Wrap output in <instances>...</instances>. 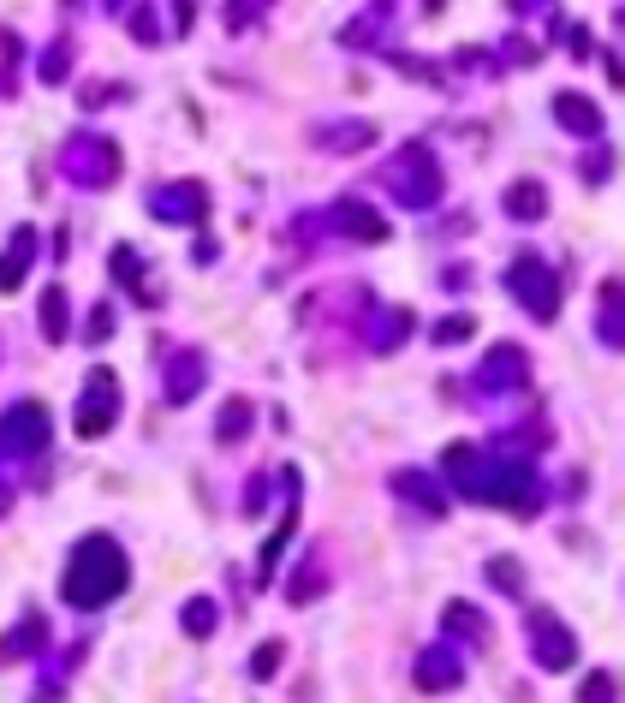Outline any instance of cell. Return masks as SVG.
<instances>
[{
  "label": "cell",
  "mask_w": 625,
  "mask_h": 703,
  "mask_svg": "<svg viewBox=\"0 0 625 703\" xmlns=\"http://www.w3.org/2000/svg\"><path fill=\"white\" fill-rule=\"evenodd\" d=\"M42 335L48 340H66V287H48L42 292Z\"/></svg>",
  "instance_id": "ffe728a7"
},
{
  "label": "cell",
  "mask_w": 625,
  "mask_h": 703,
  "mask_svg": "<svg viewBox=\"0 0 625 703\" xmlns=\"http://www.w3.org/2000/svg\"><path fill=\"white\" fill-rule=\"evenodd\" d=\"M525 364H530V357L518 352V347H494V352H489V364L477 369V388H482V393L525 388Z\"/></svg>",
  "instance_id": "8fae6325"
},
{
  "label": "cell",
  "mask_w": 625,
  "mask_h": 703,
  "mask_svg": "<svg viewBox=\"0 0 625 703\" xmlns=\"http://www.w3.org/2000/svg\"><path fill=\"white\" fill-rule=\"evenodd\" d=\"M458 680H465V662H458V650L436 644V650H424V656H417V692H453Z\"/></svg>",
  "instance_id": "30bf717a"
},
{
  "label": "cell",
  "mask_w": 625,
  "mask_h": 703,
  "mask_svg": "<svg viewBox=\"0 0 625 703\" xmlns=\"http://www.w3.org/2000/svg\"><path fill=\"white\" fill-rule=\"evenodd\" d=\"M280 656H286V644H280V638H274V644H262L257 656H250V680H268V674L280 668Z\"/></svg>",
  "instance_id": "484cf974"
},
{
  "label": "cell",
  "mask_w": 625,
  "mask_h": 703,
  "mask_svg": "<svg viewBox=\"0 0 625 703\" xmlns=\"http://www.w3.org/2000/svg\"><path fill=\"white\" fill-rule=\"evenodd\" d=\"M42 638H48L42 615H24L19 632H7V638H0V662H24V656H36V650H42Z\"/></svg>",
  "instance_id": "9a60e30c"
},
{
  "label": "cell",
  "mask_w": 625,
  "mask_h": 703,
  "mask_svg": "<svg viewBox=\"0 0 625 703\" xmlns=\"http://www.w3.org/2000/svg\"><path fill=\"white\" fill-rule=\"evenodd\" d=\"M506 292L525 304L536 323H554V311H560V268H548L542 257H518L513 268H506Z\"/></svg>",
  "instance_id": "3957f363"
},
{
  "label": "cell",
  "mask_w": 625,
  "mask_h": 703,
  "mask_svg": "<svg viewBox=\"0 0 625 703\" xmlns=\"http://www.w3.org/2000/svg\"><path fill=\"white\" fill-rule=\"evenodd\" d=\"M66 173L78 179V185H113L120 179V149L108 144V137H72L66 149Z\"/></svg>",
  "instance_id": "5b68a950"
},
{
  "label": "cell",
  "mask_w": 625,
  "mask_h": 703,
  "mask_svg": "<svg viewBox=\"0 0 625 703\" xmlns=\"http://www.w3.org/2000/svg\"><path fill=\"white\" fill-rule=\"evenodd\" d=\"M554 120L566 125V132H578V137L602 132V108H596L590 96H572V89H566V96H554Z\"/></svg>",
  "instance_id": "7c38bea8"
},
{
  "label": "cell",
  "mask_w": 625,
  "mask_h": 703,
  "mask_svg": "<svg viewBox=\"0 0 625 703\" xmlns=\"http://www.w3.org/2000/svg\"><path fill=\"white\" fill-rule=\"evenodd\" d=\"M388 191L405 203V209H429L441 197V168L429 156V144H405L388 168Z\"/></svg>",
  "instance_id": "7a4b0ae2"
},
{
  "label": "cell",
  "mask_w": 625,
  "mask_h": 703,
  "mask_svg": "<svg viewBox=\"0 0 625 703\" xmlns=\"http://www.w3.org/2000/svg\"><path fill=\"white\" fill-rule=\"evenodd\" d=\"M328 221H334L346 239H369V245H381V239H388V221H381L364 197H340L334 209H328Z\"/></svg>",
  "instance_id": "9c48e42d"
},
{
  "label": "cell",
  "mask_w": 625,
  "mask_h": 703,
  "mask_svg": "<svg viewBox=\"0 0 625 703\" xmlns=\"http://www.w3.org/2000/svg\"><path fill=\"white\" fill-rule=\"evenodd\" d=\"M489 579L501 584V591H525V572H518L513 560H494V567H489Z\"/></svg>",
  "instance_id": "f546056e"
},
{
  "label": "cell",
  "mask_w": 625,
  "mask_h": 703,
  "mask_svg": "<svg viewBox=\"0 0 625 703\" xmlns=\"http://www.w3.org/2000/svg\"><path fill=\"white\" fill-rule=\"evenodd\" d=\"M245 429H250V400H226V412H221V424H215V436H221V441H245Z\"/></svg>",
  "instance_id": "603a6c76"
},
{
  "label": "cell",
  "mask_w": 625,
  "mask_h": 703,
  "mask_svg": "<svg viewBox=\"0 0 625 703\" xmlns=\"http://www.w3.org/2000/svg\"><path fill=\"white\" fill-rule=\"evenodd\" d=\"M197 388H203V352L173 357V369H168V400H191Z\"/></svg>",
  "instance_id": "e0dca14e"
},
{
  "label": "cell",
  "mask_w": 625,
  "mask_h": 703,
  "mask_svg": "<svg viewBox=\"0 0 625 703\" xmlns=\"http://www.w3.org/2000/svg\"><path fill=\"white\" fill-rule=\"evenodd\" d=\"M48 447V412L30 400H19L7 417H0V453L19 459V453H42Z\"/></svg>",
  "instance_id": "8992f818"
},
{
  "label": "cell",
  "mask_w": 625,
  "mask_h": 703,
  "mask_svg": "<svg viewBox=\"0 0 625 703\" xmlns=\"http://www.w3.org/2000/svg\"><path fill=\"white\" fill-rule=\"evenodd\" d=\"M446 632H465L470 644H489V638H494L489 620H482L477 608H446Z\"/></svg>",
  "instance_id": "7402d4cb"
},
{
  "label": "cell",
  "mask_w": 625,
  "mask_h": 703,
  "mask_svg": "<svg viewBox=\"0 0 625 703\" xmlns=\"http://www.w3.org/2000/svg\"><path fill=\"white\" fill-rule=\"evenodd\" d=\"M113 424H120V381H113V369L96 364L78 388V436L96 441V436H108Z\"/></svg>",
  "instance_id": "277c9868"
},
{
  "label": "cell",
  "mask_w": 625,
  "mask_h": 703,
  "mask_svg": "<svg viewBox=\"0 0 625 703\" xmlns=\"http://www.w3.org/2000/svg\"><path fill=\"white\" fill-rule=\"evenodd\" d=\"M268 7H274V0H226V7H221V24H226L233 36H245V31L262 19Z\"/></svg>",
  "instance_id": "d6986e66"
},
{
  "label": "cell",
  "mask_w": 625,
  "mask_h": 703,
  "mask_svg": "<svg viewBox=\"0 0 625 703\" xmlns=\"http://www.w3.org/2000/svg\"><path fill=\"white\" fill-rule=\"evenodd\" d=\"M393 489H400V495H412V501H424L429 513H446V507H441V495H436V483H429V477H412V471H400V477H393Z\"/></svg>",
  "instance_id": "cb8c5ba5"
},
{
  "label": "cell",
  "mask_w": 625,
  "mask_h": 703,
  "mask_svg": "<svg viewBox=\"0 0 625 703\" xmlns=\"http://www.w3.org/2000/svg\"><path fill=\"white\" fill-rule=\"evenodd\" d=\"M149 209L161 215L168 227H197V221H209V191L203 185H161L156 197H149Z\"/></svg>",
  "instance_id": "ba28073f"
},
{
  "label": "cell",
  "mask_w": 625,
  "mask_h": 703,
  "mask_svg": "<svg viewBox=\"0 0 625 703\" xmlns=\"http://www.w3.org/2000/svg\"><path fill=\"white\" fill-rule=\"evenodd\" d=\"M470 335H477V323H470V316H453V323H441V328H436L441 347H453V340H470Z\"/></svg>",
  "instance_id": "f1b7e54d"
},
{
  "label": "cell",
  "mask_w": 625,
  "mask_h": 703,
  "mask_svg": "<svg viewBox=\"0 0 625 703\" xmlns=\"http://www.w3.org/2000/svg\"><path fill=\"white\" fill-rule=\"evenodd\" d=\"M113 280H120V287H137V299L156 304V287H144V263H137L132 245H113Z\"/></svg>",
  "instance_id": "ac0fdd59"
},
{
  "label": "cell",
  "mask_w": 625,
  "mask_h": 703,
  "mask_svg": "<svg viewBox=\"0 0 625 703\" xmlns=\"http://www.w3.org/2000/svg\"><path fill=\"white\" fill-rule=\"evenodd\" d=\"M108 335H113V311H108V304H96V311H89V347H101Z\"/></svg>",
  "instance_id": "4dcf8cb0"
},
{
  "label": "cell",
  "mask_w": 625,
  "mask_h": 703,
  "mask_svg": "<svg viewBox=\"0 0 625 703\" xmlns=\"http://www.w3.org/2000/svg\"><path fill=\"white\" fill-rule=\"evenodd\" d=\"M316 591H328V572H322V555H310V567H304V572H298V579H292V584H286V596H292V603H298V608H304V603H310V596H316Z\"/></svg>",
  "instance_id": "44dd1931"
},
{
  "label": "cell",
  "mask_w": 625,
  "mask_h": 703,
  "mask_svg": "<svg viewBox=\"0 0 625 703\" xmlns=\"http://www.w3.org/2000/svg\"><path fill=\"white\" fill-rule=\"evenodd\" d=\"M66 60H72V43H54V48H48V54H42V84H60V78H66Z\"/></svg>",
  "instance_id": "4316f807"
},
{
  "label": "cell",
  "mask_w": 625,
  "mask_h": 703,
  "mask_svg": "<svg viewBox=\"0 0 625 703\" xmlns=\"http://www.w3.org/2000/svg\"><path fill=\"white\" fill-rule=\"evenodd\" d=\"M125 579H132L125 548L113 543L108 531H96V536H84V543L72 548V567H66V579H60V591H66L72 608H108L113 596L125 591Z\"/></svg>",
  "instance_id": "6da1fadb"
},
{
  "label": "cell",
  "mask_w": 625,
  "mask_h": 703,
  "mask_svg": "<svg viewBox=\"0 0 625 703\" xmlns=\"http://www.w3.org/2000/svg\"><path fill=\"white\" fill-rule=\"evenodd\" d=\"M191 12H197V7H191V0H173V24H179V36H185V24H191Z\"/></svg>",
  "instance_id": "d6a6232c"
},
{
  "label": "cell",
  "mask_w": 625,
  "mask_h": 703,
  "mask_svg": "<svg viewBox=\"0 0 625 703\" xmlns=\"http://www.w3.org/2000/svg\"><path fill=\"white\" fill-rule=\"evenodd\" d=\"M316 144H322V149H340V156H352V149L376 144V125H364V120H340L334 132H316Z\"/></svg>",
  "instance_id": "2e32d148"
},
{
  "label": "cell",
  "mask_w": 625,
  "mask_h": 703,
  "mask_svg": "<svg viewBox=\"0 0 625 703\" xmlns=\"http://www.w3.org/2000/svg\"><path fill=\"white\" fill-rule=\"evenodd\" d=\"M36 257V227H19L7 245V257H0V292H19L24 287V268Z\"/></svg>",
  "instance_id": "4fadbf2b"
},
{
  "label": "cell",
  "mask_w": 625,
  "mask_h": 703,
  "mask_svg": "<svg viewBox=\"0 0 625 703\" xmlns=\"http://www.w3.org/2000/svg\"><path fill=\"white\" fill-rule=\"evenodd\" d=\"M530 650H536V662H542L548 674H560V668L578 662V638H572V626H560L548 608H536V615H530Z\"/></svg>",
  "instance_id": "52a82bcc"
},
{
  "label": "cell",
  "mask_w": 625,
  "mask_h": 703,
  "mask_svg": "<svg viewBox=\"0 0 625 703\" xmlns=\"http://www.w3.org/2000/svg\"><path fill=\"white\" fill-rule=\"evenodd\" d=\"M506 215H513V221H542V215H548V191L536 185V179L506 185Z\"/></svg>",
  "instance_id": "5bb4252c"
},
{
  "label": "cell",
  "mask_w": 625,
  "mask_h": 703,
  "mask_svg": "<svg viewBox=\"0 0 625 703\" xmlns=\"http://www.w3.org/2000/svg\"><path fill=\"white\" fill-rule=\"evenodd\" d=\"M215 620H221V615H215L209 596H191V603H185V632H191V638H209Z\"/></svg>",
  "instance_id": "d4e9b609"
},
{
  "label": "cell",
  "mask_w": 625,
  "mask_h": 703,
  "mask_svg": "<svg viewBox=\"0 0 625 703\" xmlns=\"http://www.w3.org/2000/svg\"><path fill=\"white\" fill-rule=\"evenodd\" d=\"M620 686H614V674H590V680H584V698H614Z\"/></svg>",
  "instance_id": "1f68e13d"
},
{
  "label": "cell",
  "mask_w": 625,
  "mask_h": 703,
  "mask_svg": "<svg viewBox=\"0 0 625 703\" xmlns=\"http://www.w3.org/2000/svg\"><path fill=\"white\" fill-rule=\"evenodd\" d=\"M132 31H137V43H144V48H156V43H161L156 12H149V7H137V12H132Z\"/></svg>",
  "instance_id": "83f0119b"
}]
</instances>
